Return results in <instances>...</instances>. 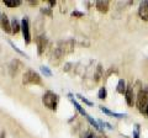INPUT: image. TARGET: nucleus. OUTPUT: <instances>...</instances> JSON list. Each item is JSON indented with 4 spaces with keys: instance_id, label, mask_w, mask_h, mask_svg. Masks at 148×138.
<instances>
[{
    "instance_id": "nucleus-1",
    "label": "nucleus",
    "mask_w": 148,
    "mask_h": 138,
    "mask_svg": "<svg viewBox=\"0 0 148 138\" xmlns=\"http://www.w3.org/2000/svg\"><path fill=\"white\" fill-rule=\"evenodd\" d=\"M58 95L54 94L53 91H47L43 98H42V102L46 107H48L49 110H56L57 109V104H58Z\"/></svg>"
},
{
    "instance_id": "nucleus-2",
    "label": "nucleus",
    "mask_w": 148,
    "mask_h": 138,
    "mask_svg": "<svg viewBox=\"0 0 148 138\" xmlns=\"http://www.w3.org/2000/svg\"><path fill=\"white\" fill-rule=\"evenodd\" d=\"M136 105L140 112H146L147 105H148V94L146 90H140L137 95V100H136Z\"/></svg>"
},
{
    "instance_id": "nucleus-3",
    "label": "nucleus",
    "mask_w": 148,
    "mask_h": 138,
    "mask_svg": "<svg viewBox=\"0 0 148 138\" xmlns=\"http://www.w3.org/2000/svg\"><path fill=\"white\" fill-rule=\"evenodd\" d=\"M22 81H24V84H41V78L36 72L29 70L25 73Z\"/></svg>"
},
{
    "instance_id": "nucleus-4",
    "label": "nucleus",
    "mask_w": 148,
    "mask_h": 138,
    "mask_svg": "<svg viewBox=\"0 0 148 138\" xmlns=\"http://www.w3.org/2000/svg\"><path fill=\"white\" fill-rule=\"evenodd\" d=\"M21 31H22V36L25 38L26 44H29L31 42V35H30V26H29V19L25 17L21 21Z\"/></svg>"
},
{
    "instance_id": "nucleus-5",
    "label": "nucleus",
    "mask_w": 148,
    "mask_h": 138,
    "mask_svg": "<svg viewBox=\"0 0 148 138\" xmlns=\"http://www.w3.org/2000/svg\"><path fill=\"white\" fill-rule=\"evenodd\" d=\"M138 15L143 21H148V0L142 1L140 4V9H138Z\"/></svg>"
},
{
    "instance_id": "nucleus-6",
    "label": "nucleus",
    "mask_w": 148,
    "mask_h": 138,
    "mask_svg": "<svg viewBox=\"0 0 148 138\" xmlns=\"http://www.w3.org/2000/svg\"><path fill=\"white\" fill-rule=\"evenodd\" d=\"M0 25H1V29L3 31H5L6 33H12L11 32V22L9 21L8 16L4 14V15L1 16V20H0Z\"/></svg>"
},
{
    "instance_id": "nucleus-7",
    "label": "nucleus",
    "mask_w": 148,
    "mask_h": 138,
    "mask_svg": "<svg viewBox=\"0 0 148 138\" xmlns=\"http://www.w3.org/2000/svg\"><path fill=\"white\" fill-rule=\"evenodd\" d=\"M125 96H126V102L128 106H133V104H135V93H133L132 86H127Z\"/></svg>"
},
{
    "instance_id": "nucleus-8",
    "label": "nucleus",
    "mask_w": 148,
    "mask_h": 138,
    "mask_svg": "<svg viewBox=\"0 0 148 138\" xmlns=\"http://www.w3.org/2000/svg\"><path fill=\"white\" fill-rule=\"evenodd\" d=\"M109 1H104V0H100V1H96V9L100 11V12H108L109 10Z\"/></svg>"
},
{
    "instance_id": "nucleus-9",
    "label": "nucleus",
    "mask_w": 148,
    "mask_h": 138,
    "mask_svg": "<svg viewBox=\"0 0 148 138\" xmlns=\"http://www.w3.org/2000/svg\"><path fill=\"white\" fill-rule=\"evenodd\" d=\"M100 110L104 113L108 115V116H112V117H116V118H123V117H126V113H116V112H112V111H110V110H108V109L104 107V106H100Z\"/></svg>"
},
{
    "instance_id": "nucleus-10",
    "label": "nucleus",
    "mask_w": 148,
    "mask_h": 138,
    "mask_svg": "<svg viewBox=\"0 0 148 138\" xmlns=\"http://www.w3.org/2000/svg\"><path fill=\"white\" fill-rule=\"evenodd\" d=\"M68 98H69V100H71V101H72V104L74 105V106H75V109L78 110V111H79V112H80V113L83 115V116H85V117H86V116H88V113L85 112V110H84V109H83V107L80 106V105H79V104H78V102H77V101H75V100H74V98H73V95H72V94H68Z\"/></svg>"
},
{
    "instance_id": "nucleus-11",
    "label": "nucleus",
    "mask_w": 148,
    "mask_h": 138,
    "mask_svg": "<svg viewBox=\"0 0 148 138\" xmlns=\"http://www.w3.org/2000/svg\"><path fill=\"white\" fill-rule=\"evenodd\" d=\"M20 30H21V24L17 21V19L14 17L12 21H11V32L12 33H17Z\"/></svg>"
},
{
    "instance_id": "nucleus-12",
    "label": "nucleus",
    "mask_w": 148,
    "mask_h": 138,
    "mask_svg": "<svg viewBox=\"0 0 148 138\" xmlns=\"http://www.w3.org/2000/svg\"><path fill=\"white\" fill-rule=\"evenodd\" d=\"M126 81H125L123 79H120L119 80V83H117V88H116V90H117V93L119 94H123V93H126Z\"/></svg>"
},
{
    "instance_id": "nucleus-13",
    "label": "nucleus",
    "mask_w": 148,
    "mask_h": 138,
    "mask_svg": "<svg viewBox=\"0 0 148 138\" xmlns=\"http://www.w3.org/2000/svg\"><path fill=\"white\" fill-rule=\"evenodd\" d=\"M4 4H5L6 6H9V8H16V6L21 5V1L20 0H16V1H9V0H5Z\"/></svg>"
},
{
    "instance_id": "nucleus-14",
    "label": "nucleus",
    "mask_w": 148,
    "mask_h": 138,
    "mask_svg": "<svg viewBox=\"0 0 148 138\" xmlns=\"http://www.w3.org/2000/svg\"><path fill=\"white\" fill-rule=\"evenodd\" d=\"M40 70H41V73L45 75V77H52V72L49 70V68H47V67H45V66H42V67H40Z\"/></svg>"
},
{
    "instance_id": "nucleus-15",
    "label": "nucleus",
    "mask_w": 148,
    "mask_h": 138,
    "mask_svg": "<svg viewBox=\"0 0 148 138\" xmlns=\"http://www.w3.org/2000/svg\"><path fill=\"white\" fill-rule=\"evenodd\" d=\"M86 118H88V121L90 122V125H91L92 127H94L96 131H101V128H100V126H99V123L96 122V121H94V120H92V118L89 116V115H88V116H86Z\"/></svg>"
},
{
    "instance_id": "nucleus-16",
    "label": "nucleus",
    "mask_w": 148,
    "mask_h": 138,
    "mask_svg": "<svg viewBox=\"0 0 148 138\" xmlns=\"http://www.w3.org/2000/svg\"><path fill=\"white\" fill-rule=\"evenodd\" d=\"M98 96H99V99H100V100H104V99H106V96H108V91H106V89L104 88V86H103V88H100Z\"/></svg>"
},
{
    "instance_id": "nucleus-17",
    "label": "nucleus",
    "mask_w": 148,
    "mask_h": 138,
    "mask_svg": "<svg viewBox=\"0 0 148 138\" xmlns=\"http://www.w3.org/2000/svg\"><path fill=\"white\" fill-rule=\"evenodd\" d=\"M9 43H10V46H11V47L14 48V51H16V52H17L18 54H20V56H24V57H26V58H27V54H26L25 52H22V51H21L20 48H18V47H16V46L14 44V43L11 42V41H9Z\"/></svg>"
},
{
    "instance_id": "nucleus-18",
    "label": "nucleus",
    "mask_w": 148,
    "mask_h": 138,
    "mask_svg": "<svg viewBox=\"0 0 148 138\" xmlns=\"http://www.w3.org/2000/svg\"><path fill=\"white\" fill-rule=\"evenodd\" d=\"M43 37H40V40H38V53L41 54L43 52V47H45V42H43Z\"/></svg>"
},
{
    "instance_id": "nucleus-19",
    "label": "nucleus",
    "mask_w": 148,
    "mask_h": 138,
    "mask_svg": "<svg viewBox=\"0 0 148 138\" xmlns=\"http://www.w3.org/2000/svg\"><path fill=\"white\" fill-rule=\"evenodd\" d=\"M77 98H79V99L83 101V102H84V104H86V105H89V106H91V105H92V102H91V101H89V100H88L86 98H84V96H82V95H79V94L77 95Z\"/></svg>"
},
{
    "instance_id": "nucleus-20",
    "label": "nucleus",
    "mask_w": 148,
    "mask_h": 138,
    "mask_svg": "<svg viewBox=\"0 0 148 138\" xmlns=\"http://www.w3.org/2000/svg\"><path fill=\"white\" fill-rule=\"evenodd\" d=\"M41 11H42V14H45V15H52V10H51V8H42L41 9Z\"/></svg>"
},
{
    "instance_id": "nucleus-21",
    "label": "nucleus",
    "mask_w": 148,
    "mask_h": 138,
    "mask_svg": "<svg viewBox=\"0 0 148 138\" xmlns=\"http://www.w3.org/2000/svg\"><path fill=\"white\" fill-rule=\"evenodd\" d=\"M133 137L135 138H140V126H136V130L133 131Z\"/></svg>"
},
{
    "instance_id": "nucleus-22",
    "label": "nucleus",
    "mask_w": 148,
    "mask_h": 138,
    "mask_svg": "<svg viewBox=\"0 0 148 138\" xmlns=\"http://www.w3.org/2000/svg\"><path fill=\"white\" fill-rule=\"evenodd\" d=\"M84 14L83 12H79V11H73L72 12V16H77V17H82Z\"/></svg>"
},
{
    "instance_id": "nucleus-23",
    "label": "nucleus",
    "mask_w": 148,
    "mask_h": 138,
    "mask_svg": "<svg viewBox=\"0 0 148 138\" xmlns=\"http://www.w3.org/2000/svg\"><path fill=\"white\" fill-rule=\"evenodd\" d=\"M85 138H95V136H94V135H92V133L90 132V133H88V135L85 136Z\"/></svg>"
},
{
    "instance_id": "nucleus-24",
    "label": "nucleus",
    "mask_w": 148,
    "mask_h": 138,
    "mask_svg": "<svg viewBox=\"0 0 148 138\" xmlns=\"http://www.w3.org/2000/svg\"><path fill=\"white\" fill-rule=\"evenodd\" d=\"M48 4L51 6H53V5H56V1H48Z\"/></svg>"
},
{
    "instance_id": "nucleus-25",
    "label": "nucleus",
    "mask_w": 148,
    "mask_h": 138,
    "mask_svg": "<svg viewBox=\"0 0 148 138\" xmlns=\"http://www.w3.org/2000/svg\"><path fill=\"white\" fill-rule=\"evenodd\" d=\"M146 113H147V116H148V105H147V109H146Z\"/></svg>"
},
{
    "instance_id": "nucleus-26",
    "label": "nucleus",
    "mask_w": 148,
    "mask_h": 138,
    "mask_svg": "<svg viewBox=\"0 0 148 138\" xmlns=\"http://www.w3.org/2000/svg\"><path fill=\"white\" fill-rule=\"evenodd\" d=\"M1 16H3V15H1V12H0V20H1Z\"/></svg>"
},
{
    "instance_id": "nucleus-27",
    "label": "nucleus",
    "mask_w": 148,
    "mask_h": 138,
    "mask_svg": "<svg viewBox=\"0 0 148 138\" xmlns=\"http://www.w3.org/2000/svg\"><path fill=\"white\" fill-rule=\"evenodd\" d=\"M95 138H98V137H95Z\"/></svg>"
}]
</instances>
